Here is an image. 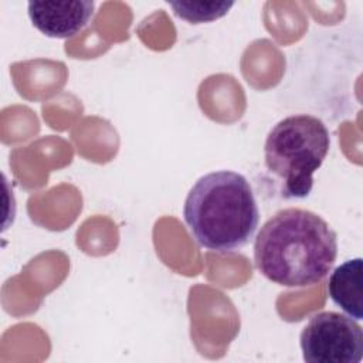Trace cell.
<instances>
[{
  "mask_svg": "<svg viewBox=\"0 0 363 363\" xmlns=\"http://www.w3.org/2000/svg\"><path fill=\"white\" fill-rule=\"evenodd\" d=\"M336 257V233L320 216L303 208L277 211L254 241L257 269L271 282L289 288L320 282Z\"/></svg>",
  "mask_w": 363,
  "mask_h": 363,
  "instance_id": "obj_1",
  "label": "cell"
},
{
  "mask_svg": "<svg viewBox=\"0 0 363 363\" xmlns=\"http://www.w3.org/2000/svg\"><path fill=\"white\" fill-rule=\"evenodd\" d=\"M184 221L196 242L216 252H233L250 242L259 210L250 182L233 170L201 176L183 206Z\"/></svg>",
  "mask_w": 363,
  "mask_h": 363,
  "instance_id": "obj_2",
  "label": "cell"
},
{
  "mask_svg": "<svg viewBox=\"0 0 363 363\" xmlns=\"http://www.w3.org/2000/svg\"><path fill=\"white\" fill-rule=\"evenodd\" d=\"M330 147L326 125L316 116L301 113L279 121L264 145L267 170L281 182L284 199H305L313 187V173Z\"/></svg>",
  "mask_w": 363,
  "mask_h": 363,
  "instance_id": "obj_3",
  "label": "cell"
},
{
  "mask_svg": "<svg viewBox=\"0 0 363 363\" xmlns=\"http://www.w3.org/2000/svg\"><path fill=\"white\" fill-rule=\"evenodd\" d=\"M299 342L303 360L309 363H359L363 357L362 326L333 311L311 316Z\"/></svg>",
  "mask_w": 363,
  "mask_h": 363,
  "instance_id": "obj_4",
  "label": "cell"
},
{
  "mask_svg": "<svg viewBox=\"0 0 363 363\" xmlns=\"http://www.w3.org/2000/svg\"><path fill=\"white\" fill-rule=\"evenodd\" d=\"M95 3L74 1H28L27 11L33 26L47 37L68 38L79 33L92 18Z\"/></svg>",
  "mask_w": 363,
  "mask_h": 363,
  "instance_id": "obj_5",
  "label": "cell"
},
{
  "mask_svg": "<svg viewBox=\"0 0 363 363\" xmlns=\"http://www.w3.org/2000/svg\"><path fill=\"white\" fill-rule=\"evenodd\" d=\"M362 285L363 262L360 257L345 261L329 277L328 291L332 301L354 320L363 319Z\"/></svg>",
  "mask_w": 363,
  "mask_h": 363,
  "instance_id": "obj_6",
  "label": "cell"
},
{
  "mask_svg": "<svg viewBox=\"0 0 363 363\" xmlns=\"http://www.w3.org/2000/svg\"><path fill=\"white\" fill-rule=\"evenodd\" d=\"M173 9V13L191 24L210 23L224 17L230 9L234 6V1L225 0H179L167 1Z\"/></svg>",
  "mask_w": 363,
  "mask_h": 363,
  "instance_id": "obj_7",
  "label": "cell"
}]
</instances>
